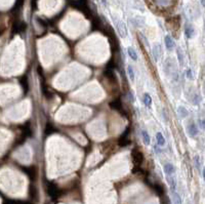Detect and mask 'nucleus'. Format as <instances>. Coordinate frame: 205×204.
I'll list each match as a JSON object with an SVG mask.
<instances>
[{
	"mask_svg": "<svg viewBox=\"0 0 205 204\" xmlns=\"http://www.w3.org/2000/svg\"><path fill=\"white\" fill-rule=\"evenodd\" d=\"M163 169H164V172H165L166 176H173V173L175 172V167L173 166L171 163H166V164H164Z\"/></svg>",
	"mask_w": 205,
	"mask_h": 204,
	"instance_id": "1",
	"label": "nucleus"
},
{
	"mask_svg": "<svg viewBox=\"0 0 205 204\" xmlns=\"http://www.w3.org/2000/svg\"><path fill=\"white\" fill-rule=\"evenodd\" d=\"M188 133H189V136L191 138H195L198 134V128H197L196 124L194 123L189 124V126H188Z\"/></svg>",
	"mask_w": 205,
	"mask_h": 204,
	"instance_id": "2",
	"label": "nucleus"
},
{
	"mask_svg": "<svg viewBox=\"0 0 205 204\" xmlns=\"http://www.w3.org/2000/svg\"><path fill=\"white\" fill-rule=\"evenodd\" d=\"M164 42H165V47L168 50L172 49L173 47H174V42H173L172 38H171L169 35H166L165 37H164Z\"/></svg>",
	"mask_w": 205,
	"mask_h": 204,
	"instance_id": "3",
	"label": "nucleus"
},
{
	"mask_svg": "<svg viewBox=\"0 0 205 204\" xmlns=\"http://www.w3.org/2000/svg\"><path fill=\"white\" fill-rule=\"evenodd\" d=\"M185 33H186V36H187L188 38H192L193 36H194L195 30H194V27H193L191 24H187V25H186Z\"/></svg>",
	"mask_w": 205,
	"mask_h": 204,
	"instance_id": "4",
	"label": "nucleus"
},
{
	"mask_svg": "<svg viewBox=\"0 0 205 204\" xmlns=\"http://www.w3.org/2000/svg\"><path fill=\"white\" fill-rule=\"evenodd\" d=\"M166 181H167L168 185L170 186L171 191H175V188H177V182H175V179L173 177V176H166Z\"/></svg>",
	"mask_w": 205,
	"mask_h": 204,
	"instance_id": "5",
	"label": "nucleus"
},
{
	"mask_svg": "<svg viewBox=\"0 0 205 204\" xmlns=\"http://www.w3.org/2000/svg\"><path fill=\"white\" fill-rule=\"evenodd\" d=\"M156 140H157L158 147H163L165 145V138H164V136H162L161 133H157V134H156Z\"/></svg>",
	"mask_w": 205,
	"mask_h": 204,
	"instance_id": "6",
	"label": "nucleus"
},
{
	"mask_svg": "<svg viewBox=\"0 0 205 204\" xmlns=\"http://www.w3.org/2000/svg\"><path fill=\"white\" fill-rule=\"evenodd\" d=\"M127 54H128V56L131 60H133L134 62L137 61V54H136V50H134V48H132V47H128V48H127Z\"/></svg>",
	"mask_w": 205,
	"mask_h": 204,
	"instance_id": "7",
	"label": "nucleus"
},
{
	"mask_svg": "<svg viewBox=\"0 0 205 204\" xmlns=\"http://www.w3.org/2000/svg\"><path fill=\"white\" fill-rule=\"evenodd\" d=\"M172 200L173 204H182V198L177 191H172Z\"/></svg>",
	"mask_w": 205,
	"mask_h": 204,
	"instance_id": "8",
	"label": "nucleus"
},
{
	"mask_svg": "<svg viewBox=\"0 0 205 204\" xmlns=\"http://www.w3.org/2000/svg\"><path fill=\"white\" fill-rule=\"evenodd\" d=\"M144 103L147 107H151L152 106V98L149 93H145L144 95Z\"/></svg>",
	"mask_w": 205,
	"mask_h": 204,
	"instance_id": "9",
	"label": "nucleus"
},
{
	"mask_svg": "<svg viewBox=\"0 0 205 204\" xmlns=\"http://www.w3.org/2000/svg\"><path fill=\"white\" fill-rule=\"evenodd\" d=\"M142 138H143V141L146 145H149V144H150V136H149V133H147V130L142 131Z\"/></svg>",
	"mask_w": 205,
	"mask_h": 204,
	"instance_id": "10",
	"label": "nucleus"
},
{
	"mask_svg": "<svg viewBox=\"0 0 205 204\" xmlns=\"http://www.w3.org/2000/svg\"><path fill=\"white\" fill-rule=\"evenodd\" d=\"M127 74H128L130 80L134 81V77H136V76H134V70L131 66H127Z\"/></svg>",
	"mask_w": 205,
	"mask_h": 204,
	"instance_id": "11",
	"label": "nucleus"
},
{
	"mask_svg": "<svg viewBox=\"0 0 205 204\" xmlns=\"http://www.w3.org/2000/svg\"><path fill=\"white\" fill-rule=\"evenodd\" d=\"M178 114H180V117H183V118H185V117L188 116V111L187 109L184 107H180L178 108Z\"/></svg>",
	"mask_w": 205,
	"mask_h": 204,
	"instance_id": "12",
	"label": "nucleus"
},
{
	"mask_svg": "<svg viewBox=\"0 0 205 204\" xmlns=\"http://www.w3.org/2000/svg\"><path fill=\"white\" fill-rule=\"evenodd\" d=\"M195 164H196L197 168H200V159H199V156H195Z\"/></svg>",
	"mask_w": 205,
	"mask_h": 204,
	"instance_id": "13",
	"label": "nucleus"
},
{
	"mask_svg": "<svg viewBox=\"0 0 205 204\" xmlns=\"http://www.w3.org/2000/svg\"><path fill=\"white\" fill-rule=\"evenodd\" d=\"M187 77L189 78V79H193V78H194L191 69H188V70H187Z\"/></svg>",
	"mask_w": 205,
	"mask_h": 204,
	"instance_id": "14",
	"label": "nucleus"
},
{
	"mask_svg": "<svg viewBox=\"0 0 205 204\" xmlns=\"http://www.w3.org/2000/svg\"><path fill=\"white\" fill-rule=\"evenodd\" d=\"M198 122H199V126L201 127L202 129H203L204 128V120L203 119H199Z\"/></svg>",
	"mask_w": 205,
	"mask_h": 204,
	"instance_id": "15",
	"label": "nucleus"
},
{
	"mask_svg": "<svg viewBox=\"0 0 205 204\" xmlns=\"http://www.w3.org/2000/svg\"><path fill=\"white\" fill-rule=\"evenodd\" d=\"M200 2H201L202 5H204V0H200Z\"/></svg>",
	"mask_w": 205,
	"mask_h": 204,
	"instance_id": "16",
	"label": "nucleus"
},
{
	"mask_svg": "<svg viewBox=\"0 0 205 204\" xmlns=\"http://www.w3.org/2000/svg\"><path fill=\"white\" fill-rule=\"evenodd\" d=\"M189 204H190V203H189Z\"/></svg>",
	"mask_w": 205,
	"mask_h": 204,
	"instance_id": "17",
	"label": "nucleus"
}]
</instances>
